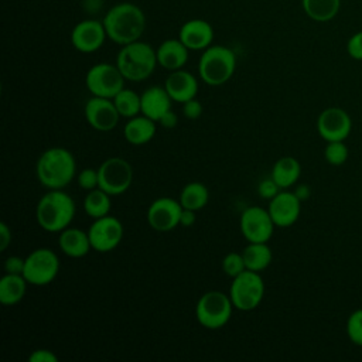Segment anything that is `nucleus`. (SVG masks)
I'll use <instances>...</instances> for the list:
<instances>
[{"instance_id": "obj_4", "label": "nucleus", "mask_w": 362, "mask_h": 362, "mask_svg": "<svg viewBox=\"0 0 362 362\" xmlns=\"http://www.w3.org/2000/svg\"><path fill=\"white\" fill-rule=\"evenodd\" d=\"M116 65L126 81L141 82L147 79L158 65L156 48L141 40L122 45L116 57Z\"/></svg>"}, {"instance_id": "obj_23", "label": "nucleus", "mask_w": 362, "mask_h": 362, "mask_svg": "<svg viewBox=\"0 0 362 362\" xmlns=\"http://www.w3.org/2000/svg\"><path fill=\"white\" fill-rule=\"evenodd\" d=\"M157 130V122L151 120L144 115L130 117L123 129L124 139L133 146H141L148 143Z\"/></svg>"}, {"instance_id": "obj_36", "label": "nucleus", "mask_w": 362, "mask_h": 362, "mask_svg": "<svg viewBox=\"0 0 362 362\" xmlns=\"http://www.w3.org/2000/svg\"><path fill=\"white\" fill-rule=\"evenodd\" d=\"M346 52L352 59L362 61V30L349 37L346 42Z\"/></svg>"}, {"instance_id": "obj_8", "label": "nucleus", "mask_w": 362, "mask_h": 362, "mask_svg": "<svg viewBox=\"0 0 362 362\" xmlns=\"http://www.w3.org/2000/svg\"><path fill=\"white\" fill-rule=\"evenodd\" d=\"M124 81L117 65L110 62L95 64L85 75V85L92 96L107 99H113L124 88Z\"/></svg>"}, {"instance_id": "obj_14", "label": "nucleus", "mask_w": 362, "mask_h": 362, "mask_svg": "<svg viewBox=\"0 0 362 362\" xmlns=\"http://www.w3.org/2000/svg\"><path fill=\"white\" fill-rule=\"evenodd\" d=\"M351 130V116L341 107H327L317 117V132L325 141H345Z\"/></svg>"}, {"instance_id": "obj_34", "label": "nucleus", "mask_w": 362, "mask_h": 362, "mask_svg": "<svg viewBox=\"0 0 362 362\" xmlns=\"http://www.w3.org/2000/svg\"><path fill=\"white\" fill-rule=\"evenodd\" d=\"M78 185L85 189V191H90L99 187V173L98 168H83L78 177Z\"/></svg>"}, {"instance_id": "obj_32", "label": "nucleus", "mask_w": 362, "mask_h": 362, "mask_svg": "<svg viewBox=\"0 0 362 362\" xmlns=\"http://www.w3.org/2000/svg\"><path fill=\"white\" fill-rule=\"evenodd\" d=\"M346 335L352 344L362 346V308L355 310L348 317Z\"/></svg>"}, {"instance_id": "obj_28", "label": "nucleus", "mask_w": 362, "mask_h": 362, "mask_svg": "<svg viewBox=\"0 0 362 362\" xmlns=\"http://www.w3.org/2000/svg\"><path fill=\"white\" fill-rule=\"evenodd\" d=\"M209 199V192L208 188L199 182V181H191L188 184H185L180 192V204L182 205V208L185 209H191V211H199L202 209Z\"/></svg>"}, {"instance_id": "obj_33", "label": "nucleus", "mask_w": 362, "mask_h": 362, "mask_svg": "<svg viewBox=\"0 0 362 362\" xmlns=\"http://www.w3.org/2000/svg\"><path fill=\"white\" fill-rule=\"evenodd\" d=\"M222 270L226 276L229 277H236L238 274H240L242 272L246 270V264L243 260L242 253L238 252H230L228 253L223 259H222Z\"/></svg>"}, {"instance_id": "obj_35", "label": "nucleus", "mask_w": 362, "mask_h": 362, "mask_svg": "<svg viewBox=\"0 0 362 362\" xmlns=\"http://www.w3.org/2000/svg\"><path fill=\"white\" fill-rule=\"evenodd\" d=\"M280 191H281V188L276 184V181H274L272 177L262 180V181L259 182V185H257V194H259L262 198L269 199V201H270L273 197H276Z\"/></svg>"}, {"instance_id": "obj_30", "label": "nucleus", "mask_w": 362, "mask_h": 362, "mask_svg": "<svg viewBox=\"0 0 362 362\" xmlns=\"http://www.w3.org/2000/svg\"><path fill=\"white\" fill-rule=\"evenodd\" d=\"M113 103L120 115V117H134L141 113V99L140 95L136 93L133 89L123 88L115 98Z\"/></svg>"}, {"instance_id": "obj_20", "label": "nucleus", "mask_w": 362, "mask_h": 362, "mask_svg": "<svg viewBox=\"0 0 362 362\" xmlns=\"http://www.w3.org/2000/svg\"><path fill=\"white\" fill-rule=\"evenodd\" d=\"M156 54L158 65L171 72L184 68L188 61L189 49L180 38H168L156 48Z\"/></svg>"}, {"instance_id": "obj_40", "label": "nucleus", "mask_w": 362, "mask_h": 362, "mask_svg": "<svg viewBox=\"0 0 362 362\" xmlns=\"http://www.w3.org/2000/svg\"><path fill=\"white\" fill-rule=\"evenodd\" d=\"M11 243V229L6 222H0V250L4 252Z\"/></svg>"}, {"instance_id": "obj_25", "label": "nucleus", "mask_w": 362, "mask_h": 362, "mask_svg": "<svg viewBox=\"0 0 362 362\" xmlns=\"http://www.w3.org/2000/svg\"><path fill=\"white\" fill-rule=\"evenodd\" d=\"M27 280L23 274L6 273L0 279V303L3 305H14L20 303L27 290Z\"/></svg>"}, {"instance_id": "obj_11", "label": "nucleus", "mask_w": 362, "mask_h": 362, "mask_svg": "<svg viewBox=\"0 0 362 362\" xmlns=\"http://www.w3.org/2000/svg\"><path fill=\"white\" fill-rule=\"evenodd\" d=\"M88 235L90 246L95 252L107 253L120 245L124 235V228L116 216L106 215L93 221L88 229Z\"/></svg>"}, {"instance_id": "obj_42", "label": "nucleus", "mask_w": 362, "mask_h": 362, "mask_svg": "<svg viewBox=\"0 0 362 362\" xmlns=\"http://www.w3.org/2000/svg\"><path fill=\"white\" fill-rule=\"evenodd\" d=\"M194 223H195V211L182 208L181 218H180V225L184 226V228H188V226H192Z\"/></svg>"}, {"instance_id": "obj_21", "label": "nucleus", "mask_w": 362, "mask_h": 362, "mask_svg": "<svg viewBox=\"0 0 362 362\" xmlns=\"http://www.w3.org/2000/svg\"><path fill=\"white\" fill-rule=\"evenodd\" d=\"M141 115L157 122L171 110V102L168 92L164 86H150L141 95Z\"/></svg>"}, {"instance_id": "obj_43", "label": "nucleus", "mask_w": 362, "mask_h": 362, "mask_svg": "<svg viewBox=\"0 0 362 362\" xmlns=\"http://www.w3.org/2000/svg\"><path fill=\"white\" fill-rule=\"evenodd\" d=\"M294 194H296V195L298 197V199L303 202L304 199H307V198L310 197V188H308V185L301 184V185H298V187L296 188Z\"/></svg>"}, {"instance_id": "obj_38", "label": "nucleus", "mask_w": 362, "mask_h": 362, "mask_svg": "<svg viewBox=\"0 0 362 362\" xmlns=\"http://www.w3.org/2000/svg\"><path fill=\"white\" fill-rule=\"evenodd\" d=\"M24 263L25 257L23 259L20 256H8L4 262V272L10 274H23Z\"/></svg>"}, {"instance_id": "obj_13", "label": "nucleus", "mask_w": 362, "mask_h": 362, "mask_svg": "<svg viewBox=\"0 0 362 362\" xmlns=\"http://www.w3.org/2000/svg\"><path fill=\"white\" fill-rule=\"evenodd\" d=\"M107 38L102 20L85 18L76 23L71 31L72 47L82 54H92L102 48Z\"/></svg>"}, {"instance_id": "obj_17", "label": "nucleus", "mask_w": 362, "mask_h": 362, "mask_svg": "<svg viewBox=\"0 0 362 362\" xmlns=\"http://www.w3.org/2000/svg\"><path fill=\"white\" fill-rule=\"evenodd\" d=\"M267 211L279 228H288L297 222L301 212V201L294 192L281 189L269 202Z\"/></svg>"}, {"instance_id": "obj_9", "label": "nucleus", "mask_w": 362, "mask_h": 362, "mask_svg": "<svg viewBox=\"0 0 362 362\" xmlns=\"http://www.w3.org/2000/svg\"><path fill=\"white\" fill-rule=\"evenodd\" d=\"M58 272L59 259L57 253L49 247H38L25 257L23 276L28 284L41 287L49 284Z\"/></svg>"}, {"instance_id": "obj_15", "label": "nucleus", "mask_w": 362, "mask_h": 362, "mask_svg": "<svg viewBox=\"0 0 362 362\" xmlns=\"http://www.w3.org/2000/svg\"><path fill=\"white\" fill-rule=\"evenodd\" d=\"M182 205L178 199L160 197L147 208V222L157 232H168L180 225Z\"/></svg>"}, {"instance_id": "obj_7", "label": "nucleus", "mask_w": 362, "mask_h": 362, "mask_svg": "<svg viewBox=\"0 0 362 362\" xmlns=\"http://www.w3.org/2000/svg\"><path fill=\"white\" fill-rule=\"evenodd\" d=\"M229 297L239 311H252L257 308L264 297V281L259 272L245 270L232 279Z\"/></svg>"}, {"instance_id": "obj_18", "label": "nucleus", "mask_w": 362, "mask_h": 362, "mask_svg": "<svg viewBox=\"0 0 362 362\" xmlns=\"http://www.w3.org/2000/svg\"><path fill=\"white\" fill-rule=\"evenodd\" d=\"M214 28L204 18H191L185 21L178 31V38L189 51H204L214 41Z\"/></svg>"}, {"instance_id": "obj_10", "label": "nucleus", "mask_w": 362, "mask_h": 362, "mask_svg": "<svg viewBox=\"0 0 362 362\" xmlns=\"http://www.w3.org/2000/svg\"><path fill=\"white\" fill-rule=\"evenodd\" d=\"M99 188L112 197L124 194L133 181V168L122 157H109L99 167Z\"/></svg>"}, {"instance_id": "obj_1", "label": "nucleus", "mask_w": 362, "mask_h": 362, "mask_svg": "<svg viewBox=\"0 0 362 362\" xmlns=\"http://www.w3.org/2000/svg\"><path fill=\"white\" fill-rule=\"evenodd\" d=\"M107 38L119 45H126L141 38L146 30V14L134 3L122 1L112 6L102 18Z\"/></svg>"}, {"instance_id": "obj_19", "label": "nucleus", "mask_w": 362, "mask_h": 362, "mask_svg": "<svg viewBox=\"0 0 362 362\" xmlns=\"http://www.w3.org/2000/svg\"><path fill=\"white\" fill-rule=\"evenodd\" d=\"M164 88L168 92L173 102L184 103L189 99H194L198 93V79L185 69L171 71L165 78Z\"/></svg>"}, {"instance_id": "obj_3", "label": "nucleus", "mask_w": 362, "mask_h": 362, "mask_svg": "<svg viewBox=\"0 0 362 362\" xmlns=\"http://www.w3.org/2000/svg\"><path fill=\"white\" fill-rule=\"evenodd\" d=\"M75 201L64 189H48L35 208L38 225L49 232L57 233L68 228L75 216Z\"/></svg>"}, {"instance_id": "obj_31", "label": "nucleus", "mask_w": 362, "mask_h": 362, "mask_svg": "<svg viewBox=\"0 0 362 362\" xmlns=\"http://www.w3.org/2000/svg\"><path fill=\"white\" fill-rule=\"evenodd\" d=\"M348 147L344 141H327L324 148L325 161L331 165H342L348 160Z\"/></svg>"}, {"instance_id": "obj_2", "label": "nucleus", "mask_w": 362, "mask_h": 362, "mask_svg": "<svg viewBox=\"0 0 362 362\" xmlns=\"http://www.w3.org/2000/svg\"><path fill=\"white\" fill-rule=\"evenodd\" d=\"M35 174L47 189H64L76 175L75 157L64 147H49L38 157Z\"/></svg>"}, {"instance_id": "obj_6", "label": "nucleus", "mask_w": 362, "mask_h": 362, "mask_svg": "<svg viewBox=\"0 0 362 362\" xmlns=\"http://www.w3.org/2000/svg\"><path fill=\"white\" fill-rule=\"evenodd\" d=\"M233 308L229 294L219 290H211L198 298L195 317L204 328L219 329L228 324Z\"/></svg>"}, {"instance_id": "obj_12", "label": "nucleus", "mask_w": 362, "mask_h": 362, "mask_svg": "<svg viewBox=\"0 0 362 362\" xmlns=\"http://www.w3.org/2000/svg\"><path fill=\"white\" fill-rule=\"evenodd\" d=\"M240 232L247 242L267 243L274 232V222L267 209L260 206L246 208L239 221Z\"/></svg>"}, {"instance_id": "obj_16", "label": "nucleus", "mask_w": 362, "mask_h": 362, "mask_svg": "<svg viewBox=\"0 0 362 362\" xmlns=\"http://www.w3.org/2000/svg\"><path fill=\"white\" fill-rule=\"evenodd\" d=\"M85 119L90 127L99 132H110L117 126L120 115L113 99L92 96L85 103Z\"/></svg>"}, {"instance_id": "obj_26", "label": "nucleus", "mask_w": 362, "mask_h": 362, "mask_svg": "<svg viewBox=\"0 0 362 362\" xmlns=\"http://www.w3.org/2000/svg\"><path fill=\"white\" fill-rule=\"evenodd\" d=\"M245 264L247 270L262 272L272 263L273 253L267 243L264 242H249V245L242 252Z\"/></svg>"}, {"instance_id": "obj_41", "label": "nucleus", "mask_w": 362, "mask_h": 362, "mask_svg": "<svg viewBox=\"0 0 362 362\" xmlns=\"http://www.w3.org/2000/svg\"><path fill=\"white\" fill-rule=\"evenodd\" d=\"M160 126L164 127V129H173L177 126L178 123V116L173 112V110H168L160 120H158Z\"/></svg>"}, {"instance_id": "obj_24", "label": "nucleus", "mask_w": 362, "mask_h": 362, "mask_svg": "<svg viewBox=\"0 0 362 362\" xmlns=\"http://www.w3.org/2000/svg\"><path fill=\"white\" fill-rule=\"evenodd\" d=\"M301 175V165L297 158L291 156H284L279 158L272 168L270 177L276 181V184L281 189H287L293 187Z\"/></svg>"}, {"instance_id": "obj_27", "label": "nucleus", "mask_w": 362, "mask_h": 362, "mask_svg": "<svg viewBox=\"0 0 362 362\" xmlns=\"http://www.w3.org/2000/svg\"><path fill=\"white\" fill-rule=\"evenodd\" d=\"M301 6L308 18L317 23H327L338 14L341 0H301Z\"/></svg>"}, {"instance_id": "obj_5", "label": "nucleus", "mask_w": 362, "mask_h": 362, "mask_svg": "<svg viewBox=\"0 0 362 362\" xmlns=\"http://www.w3.org/2000/svg\"><path fill=\"white\" fill-rule=\"evenodd\" d=\"M236 55L226 45H209L205 48L198 61L199 78L209 86L226 83L235 74Z\"/></svg>"}, {"instance_id": "obj_29", "label": "nucleus", "mask_w": 362, "mask_h": 362, "mask_svg": "<svg viewBox=\"0 0 362 362\" xmlns=\"http://www.w3.org/2000/svg\"><path fill=\"white\" fill-rule=\"evenodd\" d=\"M110 197L112 195H109L99 187L88 191V194L83 198L85 214L92 219H98V218L109 215L110 209H112Z\"/></svg>"}, {"instance_id": "obj_39", "label": "nucleus", "mask_w": 362, "mask_h": 362, "mask_svg": "<svg viewBox=\"0 0 362 362\" xmlns=\"http://www.w3.org/2000/svg\"><path fill=\"white\" fill-rule=\"evenodd\" d=\"M30 362H58V356L49 349H35L28 356Z\"/></svg>"}, {"instance_id": "obj_22", "label": "nucleus", "mask_w": 362, "mask_h": 362, "mask_svg": "<svg viewBox=\"0 0 362 362\" xmlns=\"http://www.w3.org/2000/svg\"><path fill=\"white\" fill-rule=\"evenodd\" d=\"M58 245L64 255L74 259L86 256L92 249L88 232L78 228H71V226L59 232Z\"/></svg>"}, {"instance_id": "obj_37", "label": "nucleus", "mask_w": 362, "mask_h": 362, "mask_svg": "<svg viewBox=\"0 0 362 362\" xmlns=\"http://www.w3.org/2000/svg\"><path fill=\"white\" fill-rule=\"evenodd\" d=\"M202 110H204L202 103H201L197 98L189 99V100H187V102L182 103V115H184L187 119H189V120H195V119L201 117Z\"/></svg>"}]
</instances>
